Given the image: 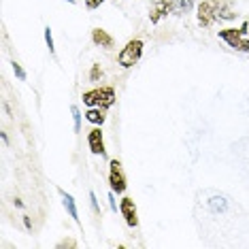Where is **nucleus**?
Here are the masks:
<instances>
[{"label": "nucleus", "mask_w": 249, "mask_h": 249, "mask_svg": "<svg viewBox=\"0 0 249 249\" xmlns=\"http://www.w3.org/2000/svg\"><path fill=\"white\" fill-rule=\"evenodd\" d=\"M196 18L200 28H211L215 21L234 19L236 13L232 11L228 0H200L196 7Z\"/></svg>", "instance_id": "f257e3e1"}, {"label": "nucleus", "mask_w": 249, "mask_h": 249, "mask_svg": "<svg viewBox=\"0 0 249 249\" xmlns=\"http://www.w3.org/2000/svg\"><path fill=\"white\" fill-rule=\"evenodd\" d=\"M247 32H249V21H243L241 28H224V30H219V38H222L224 43H228V47L236 49V52L249 53Z\"/></svg>", "instance_id": "f03ea898"}, {"label": "nucleus", "mask_w": 249, "mask_h": 249, "mask_svg": "<svg viewBox=\"0 0 249 249\" xmlns=\"http://www.w3.org/2000/svg\"><path fill=\"white\" fill-rule=\"evenodd\" d=\"M83 105L88 107H103V109H111L115 105V88L105 86V88H94L83 92Z\"/></svg>", "instance_id": "7ed1b4c3"}, {"label": "nucleus", "mask_w": 249, "mask_h": 249, "mask_svg": "<svg viewBox=\"0 0 249 249\" xmlns=\"http://www.w3.org/2000/svg\"><path fill=\"white\" fill-rule=\"evenodd\" d=\"M143 41L141 38H132L126 43V47H122V52L117 53V64L122 69H132L134 64H139V60L143 58Z\"/></svg>", "instance_id": "20e7f679"}, {"label": "nucleus", "mask_w": 249, "mask_h": 249, "mask_svg": "<svg viewBox=\"0 0 249 249\" xmlns=\"http://www.w3.org/2000/svg\"><path fill=\"white\" fill-rule=\"evenodd\" d=\"M109 185L115 194H124L128 188V181H126V173H124V166L122 162L117 160H111L109 162Z\"/></svg>", "instance_id": "39448f33"}, {"label": "nucleus", "mask_w": 249, "mask_h": 249, "mask_svg": "<svg viewBox=\"0 0 249 249\" xmlns=\"http://www.w3.org/2000/svg\"><path fill=\"white\" fill-rule=\"evenodd\" d=\"M120 213H122V217L126 219V224L130 226V228H137V226H139V211H137V205H134V200L130 196L122 198Z\"/></svg>", "instance_id": "423d86ee"}, {"label": "nucleus", "mask_w": 249, "mask_h": 249, "mask_svg": "<svg viewBox=\"0 0 249 249\" xmlns=\"http://www.w3.org/2000/svg\"><path fill=\"white\" fill-rule=\"evenodd\" d=\"M88 145H89V151H92L94 156H107V149H105V139H103V130L100 126L92 128L88 132Z\"/></svg>", "instance_id": "0eeeda50"}, {"label": "nucleus", "mask_w": 249, "mask_h": 249, "mask_svg": "<svg viewBox=\"0 0 249 249\" xmlns=\"http://www.w3.org/2000/svg\"><path fill=\"white\" fill-rule=\"evenodd\" d=\"M171 11H173V0H158V2H154L151 4V9H149L151 24H160V21L166 18Z\"/></svg>", "instance_id": "6e6552de"}, {"label": "nucleus", "mask_w": 249, "mask_h": 249, "mask_svg": "<svg viewBox=\"0 0 249 249\" xmlns=\"http://www.w3.org/2000/svg\"><path fill=\"white\" fill-rule=\"evenodd\" d=\"M92 41H94V45L105 47V49H111L113 45H115V38H113L107 30H103V28H94L92 30Z\"/></svg>", "instance_id": "1a4fd4ad"}, {"label": "nucleus", "mask_w": 249, "mask_h": 249, "mask_svg": "<svg viewBox=\"0 0 249 249\" xmlns=\"http://www.w3.org/2000/svg\"><path fill=\"white\" fill-rule=\"evenodd\" d=\"M86 120L89 124H94V126H103L107 122V109H103V107H89L86 111Z\"/></svg>", "instance_id": "9d476101"}, {"label": "nucleus", "mask_w": 249, "mask_h": 249, "mask_svg": "<svg viewBox=\"0 0 249 249\" xmlns=\"http://www.w3.org/2000/svg\"><path fill=\"white\" fill-rule=\"evenodd\" d=\"M196 0H173V15H188L194 9Z\"/></svg>", "instance_id": "9b49d317"}, {"label": "nucleus", "mask_w": 249, "mask_h": 249, "mask_svg": "<svg viewBox=\"0 0 249 249\" xmlns=\"http://www.w3.org/2000/svg\"><path fill=\"white\" fill-rule=\"evenodd\" d=\"M60 194H62V202H64V209L69 211L71 217L79 224V211H77V205H75V198H72L71 194H66L64 190H60Z\"/></svg>", "instance_id": "f8f14e48"}, {"label": "nucleus", "mask_w": 249, "mask_h": 249, "mask_svg": "<svg viewBox=\"0 0 249 249\" xmlns=\"http://www.w3.org/2000/svg\"><path fill=\"white\" fill-rule=\"evenodd\" d=\"M71 115H72V122H75V132H81V111H79L77 105L71 107Z\"/></svg>", "instance_id": "ddd939ff"}, {"label": "nucleus", "mask_w": 249, "mask_h": 249, "mask_svg": "<svg viewBox=\"0 0 249 249\" xmlns=\"http://www.w3.org/2000/svg\"><path fill=\"white\" fill-rule=\"evenodd\" d=\"M103 79V69H100V64H92V71H89V81H100Z\"/></svg>", "instance_id": "4468645a"}, {"label": "nucleus", "mask_w": 249, "mask_h": 249, "mask_svg": "<svg viewBox=\"0 0 249 249\" xmlns=\"http://www.w3.org/2000/svg\"><path fill=\"white\" fill-rule=\"evenodd\" d=\"M45 43L49 47V53H55V47H53V35H52V28H45Z\"/></svg>", "instance_id": "2eb2a0df"}, {"label": "nucleus", "mask_w": 249, "mask_h": 249, "mask_svg": "<svg viewBox=\"0 0 249 249\" xmlns=\"http://www.w3.org/2000/svg\"><path fill=\"white\" fill-rule=\"evenodd\" d=\"M11 66H13V72H15V77H18L19 81H26V71L21 69V64H19V62H13V64H11Z\"/></svg>", "instance_id": "dca6fc26"}, {"label": "nucleus", "mask_w": 249, "mask_h": 249, "mask_svg": "<svg viewBox=\"0 0 249 249\" xmlns=\"http://www.w3.org/2000/svg\"><path fill=\"white\" fill-rule=\"evenodd\" d=\"M209 207H211L213 211H226V207H228V205H226V200H224V198H219V202H211V205H209Z\"/></svg>", "instance_id": "f3484780"}, {"label": "nucleus", "mask_w": 249, "mask_h": 249, "mask_svg": "<svg viewBox=\"0 0 249 249\" xmlns=\"http://www.w3.org/2000/svg\"><path fill=\"white\" fill-rule=\"evenodd\" d=\"M103 2H105V0H86V7H88L89 11H94V9H98Z\"/></svg>", "instance_id": "a211bd4d"}, {"label": "nucleus", "mask_w": 249, "mask_h": 249, "mask_svg": "<svg viewBox=\"0 0 249 249\" xmlns=\"http://www.w3.org/2000/svg\"><path fill=\"white\" fill-rule=\"evenodd\" d=\"M89 200H92V209L96 213H100V207H98V200H96V194L94 192H89Z\"/></svg>", "instance_id": "6ab92c4d"}, {"label": "nucleus", "mask_w": 249, "mask_h": 249, "mask_svg": "<svg viewBox=\"0 0 249 249\" xmlns=\"http://www.w3.org/2000/svg\"><path fill=\"white\" fill-rule=\"evenodd\" d=\"M58 247H60V249H62V247H77V241H72V239H66V241L58 243Z\"/></svg>", "instance_id": "aec40b11"}, {"label": "nucleus", "mask_w": 249, "mask_h": 249, "mask_svg": "<svg viewBox=\"0 0 249 249\" xmlns=\"http://www.w3.org/2000/svg\"><path fill=\"white\" fill-rule=\"evenodd\" d=\"M113 194H115V192L111 190V194H109V205H111L113 211H117V202H115V196H113Z\"/></svg>", "instance_id": "412c9836"}, {"label": "nucleus", "mask_w": 249, "mask_h": 249, "mask_svg": "<svg viewBox=\"0 0 249 249\" xmlns=\"http://www.w3.org/2000/svg\"><path fill=\"white\" fill-rule=\"evenodd\" d=\"M24 226H26V228H32V222H30V217H24Z\"/></svg>", "instance_id": "4be33fe9"}, {"label": "nucleus", "mask_w": 249, "mask_h": 249, "mask_svg": "<svg viewBox=\"0 0 249 249\" xmlns=\"http://www.w3.org/2000/svg\"><path fill=\"white\" fill-rule=\"evenodd\" d=\"M69 2H75V0H69Z\"/></svg>", "instance_id": "5701e85b"}]
</instances>
